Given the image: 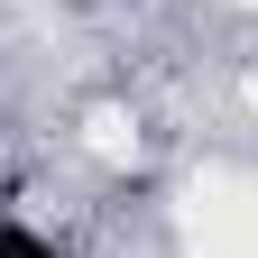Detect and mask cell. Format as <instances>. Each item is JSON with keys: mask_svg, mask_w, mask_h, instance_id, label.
<instances>
[{"mask_svg": "<svg viewBox=\"0 0 258 258\" xmlns=\"http://www.w3.org/2000/svg\"><path fill=\"white\" fill-rule=\"evenodd\" d=\"M0 258H55V240H37L28 221H0Z\"/></svg>", "mask_w": 258, "mask_h": 258, "instance_id": "1", "label": "cell"}]
</instances>
